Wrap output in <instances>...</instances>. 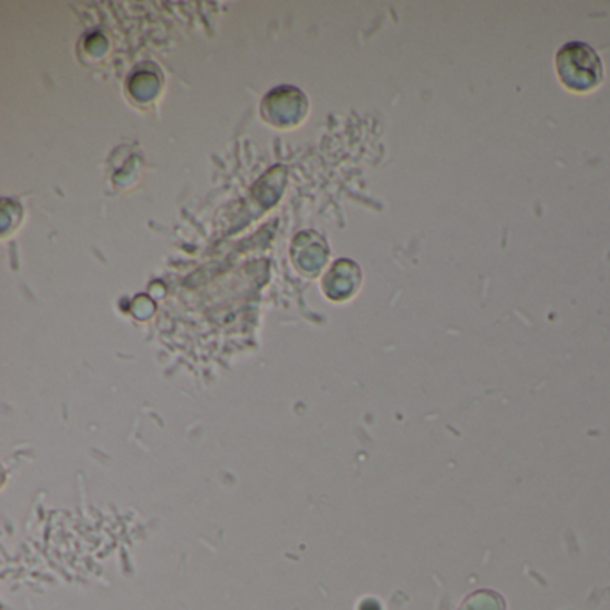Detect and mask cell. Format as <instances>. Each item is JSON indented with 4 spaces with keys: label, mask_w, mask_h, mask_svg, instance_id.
Here are the masks:
<instances>
[{
    "label": "cell",
    "mask_w": 610,
    "mask_h": 610,
    "mask_svg": "<svg viewBox=\"0 0 610 610\" xmlns=\"http://www.w3.org/2000/svg\"><path fill=\"white\" fill-rule=\"evenodd\" d=\"M556 72L562 84L573 92L595 90L603 79V65L591 45L569 42L562 45L555 58Z\"/></svg>",
    "instance_id": "cell-1"
},
{
    "label": "cell",
    "mask_w": 610,
    "mask_h": 610,
    "mask_svg": "<svg viewBox=\"0 0 610 610\" xmlns=\"http://www.w3.org/2000/svg\"><path fill=\"white\" fill-rule=\"evenodd\" d=\"M460 610H507V603L498 592L480 589L465 598Z\"/></svg>",
    "instance_id": "cell-2"
}]
</instances>
